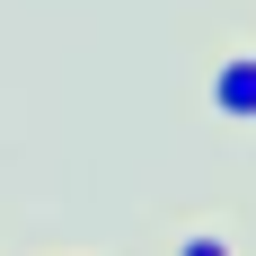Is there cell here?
Masks as SVG:
<instances>
[{
  "label": "cell",
  "instance_id": "1",
  "mask_svg": "<svg viewBox=\"0 0 256 256\" xmlns=\"http://www.w3.org/2000/svg\"><path fill=\"white\" fill-rule=\"evenodd\" d=\"M212 115L221 124H256V44H238L221 71H212Z\"/></svg>",
  "mask_w": 256,
  "mask_h": 256
},
{
  "label": "cell",
  "instance_id": "2",
  "mask_svg": "<svg viewBox=\"0 0 256 256\" xmlns=\"http://www.w3.org/2000/svg\"><path fill=\"white\" fill-rule=\"evenodd\" d=\"M168 256H238V238H221V230H186Z\"/></svg>",
  "mask_w": 256,
  "mask_h": 256
}]
</instances>
